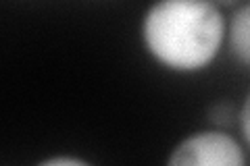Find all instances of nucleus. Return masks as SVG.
Returning a JSON list of instances; mask_svg holds the SVG:
<instances>
[{
	"mask_svg": "<svg viewBox=\"0 0 250 166\" xmlns=\"http://www.w3.org/2000/svg\"><path fill=\"white\" fill-rule=\"evenodd\" d=\"M210 121L221 125V127H228V125L233 123V108L229 104H225V102L213 106V110H210Z\"/></svg>",
	"mask_w": 250,
	"mask_h": 166,
	"instance_id": "obj_4",
	"label": "nucleus"
},
{
	"mask_svg": "<svg viewBox=\"0 0 250 166\" xmlns=\"http://www.w3.org/2000/svg\"><path fill=\"white\" fill-rule=\"evenodd\" d=\"M142 37L146 50L163 67L192 73L217 56L225 37V19L213 2L167 0L148 9Z\"/></svg>",
	"mask_w": 250,
	"mask_h": 166,
	"instance_id": "obj_1",
	"label": "nucleus"
},
{
	"mask_svg": "<svg viewBox=\"0 0 250 166\" xmlns=\"http://www.w3.org/2000/svg\"><path fill=\"white\" fill-rule=\"evenodd\" d=\"M38 166H90L88 162L80 160V158H71V156H57L50 158V160H44Z\"/></svg>",
	"mask_w": 250,
	"mask_h": 166,
	"instance_id": "obj_5",
	"label": "nucleus"
},
{
	"mask_svg": "<svg viewBox=\"0 0 250 166\" xmlns=\"http://www.w3.org/2000/svg\"><path fill=\"white\" fill-rule=\"evenodd\" d=\"M167 166H246L244 152L236 139L221 131L190 135L171 154Z\"/></svg>",
	"mask_w": 250,
	"mask_h": 166,
	"instance_id": "obj_2",
	"label": "nucleus"
},
{
	"mask_svg": "<svg viewBox=\"0 0 250 166\" xmlns=\"http://www.w3.org/2000/svg\"><path fill=\"white\" fill-rule=\"evenodd\" d=\"M240 127H242V133H244V139L246 144L250 146V93L242 106V112H240Z\"/></svg>",
	"mask_w": 250,
	"mask_h": 166,
	"instance_id": "obj_6",
	"label": "nucleus"
},
{
	"mask_svg": "<svg viewBox=\"0 0 250 166\" xmlns=\"http://www.w3.org/2000/svg\"><path fill=\"white\" fill-rule=\"evenodd\" d=\"M229 48L242 65L250 67V4L233 13L229 23Z\"/></svg>",
	"mask_w": 250,
	"mask_h": 166,
	"instance_id": "obj_3",
	"label": "nucleus"
}]
</instances>
